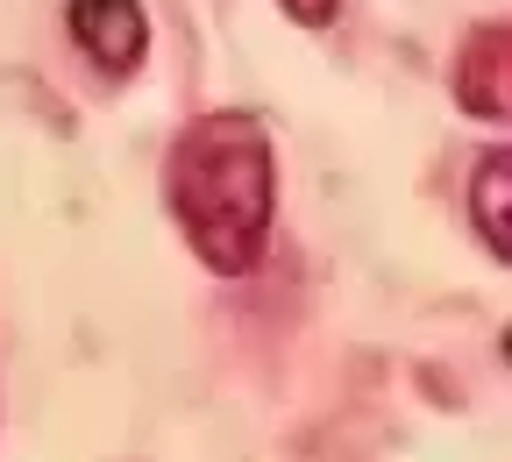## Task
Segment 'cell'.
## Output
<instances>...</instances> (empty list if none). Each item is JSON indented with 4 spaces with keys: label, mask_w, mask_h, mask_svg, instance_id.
<instances>
[{
    "label": "cell",
    "mask_w": 512,
    "mask_h": 462,
    "mask_svg": "<svg viewBox=\"0 0 512 462\" xmlns=\"http://www.w3.org/2000/svg\"><path fill=\"white\" fill-rule=\"evenodd\" d=\"M164 207L185 249L214 278H249L271 249V207H278L271 128L242 107L200 114L164 157Z\"/></svg>",
    "instance_id": "6da1fadb"
},
{
    "label": "cell",
    "mask_w": 512,
    "mask_h": 462,
    "mask_svg": "<svg viewBox=\"0 0 512 462\" xmlns=\"http://www.w3.org/2000/svg\"><path fill=\"white\" fill-rule=\"evenodd\" d=\"M64 29H72V43L93 57V72H107V79H128L150 57L143 0H72V8H64Z\"/></svg>",
    "instance_id": "7a4b0ae2"
},
{
    "label": "cell",
    "mask_w": 512,
    "mask_h": 462,
    "mask_svg": "<svg viewBox=\"0 0 512 462\" xmlns=\"http://www.w3.org/2000/svg\"><path fill=\"white\" fill-rule=\"evenodd\" d=\"M505 57H512L505 22H491V29H477V36L463 43V64H456V100H463V114H477V121H505V114H512V100H505Z\"/></svg>",
    "instance_id": "3957f363"
},
{
    "label": "cell",
    "mask_w": 512,
    "mask_h": 462,
    "mask_svg": "<svg viewBox=\"0 0 512 462\" xmlns=\"http://www.w3.org/2000/svg\"><path fill=\"white\" fill-rule=\"evenodd\" d=\"M505 207H512V157L491 150L477 164V178H470V221H477L491 263H512V221H505Z\"/></svg>",
    "instance_id": "277c9868"
},
{
    "label": "cell",
    "mask_w": 512,
    "mask_h": 462,
    "mask_svg": "<svg viewBox=\"0 0 512 462\" xmlns=\"http://www.w3.org/2000/svg\"><path fill=\"white\" fill-rule=\"evenodd\" d=\"M278 8L299 22V29H335V15H342V0H278Z\"/></svg>",
    "instance_id": "5b68a950"
}]
</instances>
